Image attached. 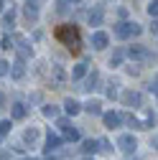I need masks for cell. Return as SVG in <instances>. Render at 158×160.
<instances>
[{"label":"cell","mask_w":158,"mask_h":160,"mask_svg":"<svg viewBox=\"0 0 158 160\" xmlns=\"http://www.w3.org/2000/svg\"><path fill=\"white\" fill-rule=\"evenodd\" d=\"M56 38L59 41H64V46H69V51L71 53H79L82 48V43H79V28L76 26H59L56 28Z\"/></svg>","instance_id":"6da1fadb"},{"label":"cell","mask_w":158,"mask_h":160,"mask_svg":"<svg viewBox=\"0 0 158 160\" xmlns=\"http://www.w3.org/2000/svg\"><path fill=\"white\" fill-rule=\"evenodd\" d=\"M140 31H143L140 26H138V23H130V21H123V23L115 26V36L123 38V41H125V38H130V36H138Z\"/></svg>","instance_id":"7a4b0ae2"},{"label":"cell","mask_w":158,"mask_h":160,"mask_svg":"<svg viewBox=\"0 0 158 160\" xmlns=\"http://www.w3.org/2000/svg\"><path fill=\"white\" fill-rule=\"evenodd\" d=\"M117 148H120L123 152H135L138 150V140L133 137V135H120V137H117Z\"/></svg>","instance_id":"3957f363"},{"label":"cell","mask_w":158,"mask_h":160,"mask_svg":"<svg viewBox=\"0 0 158 160\" xmlns=\"http://www.w3.org/2000/svg\"><path fill=\"white\" fill-rule=\"evenodd\" d=\"M59 130L64 132V137L69 140V142H76V140H79V130L69 122V119H59Z\"/></svg>","instance_id":"277c9868"},{"label":"cell","mask_w":158,"mask_h":160,"mask_svg":"<svg viewBox=\"0 0 158 160\" xmlns=\"http://www.w3.org/2000/svg\"><path fill=\"white\" fill-rule=\"evenodd\" d=\"M128 56L133 58V61H150V58H153L145 46H130L128 48Z\"/></svg>","instance_id":"5b68a950"},{"label":"cell","mask_w":158,"mask_h":160,"mask_svg":"<svg viewBox=\"0 0 158 160\" xmlns=\"http://www.w3.org/2000/svg\"><path fill=\"white\" fill-rule=\"evenodd\" d=\"M123 104L125 107H140L143 104V97H140V92H133V89H128V92H123Z\"/></svg>","instance_id":"8992f818"},{"label":"cell","mask_w":158,"mask_h":160,"mask_svg":"<svg viewBox=\"0 0 158 160\" xmlns=\"http://www.w3.org/2000/svg\"><path fill=\"white\" fill-rule=\"evenodd\" d=\"M107 43H110V36H107L105 31H97V33L92 36V46H94L97 51H102V48H107Z\"/></svg>","instance_id":"52a82bcc"},{"label":"cell","mask_w":158,"mask_h":160,"mask_svg":"<svg viewBox=\"0 0 158 160\" xmlns=\"http://www.w3.org/2000/svg\"><path fill=\"white\" fill-rule=\"evenodd\" d=\"M102 122H105V127L115 130V127H120L123 119H120V114H117V112H105V114H102Z\"/></svg>","instance_id":"ba28073f"},{"label":"cell","mask_w":158,"mask_h":160,"mask_svg":"<svg viewBox=\"0 0 158 160\" xmlns=\"http://www.w3.org/2000/svg\"><path fill=\"white\" fill-rule=\"evenodd\" d=\"M97 82H100V74L97 71H87L84 74V87H79V89H84V92H92V89H97Z\"/></svg>","instance_id":"9c48e42d"},{"label":"cell","mask_w":158,"mask_h":160,"mask_svg":"<svg viewBox=\"0 0 158 160\" xmlns=\"http://www.w3.org/2000/svg\"><path fill=\"white\" fill-rule=\"evenodd\" d=\"M23 13H26V21H28V23L33 26V23L38 21V3H26Z\"/></svg>","instance_id":"30bf717a"},{"label":"cell","mask_w":158,"mask_h":160,"mask_svg":"<svg viewBox=\"0 0 158 160\" xmlns=\"http://www.w3.org/2000/svg\"><path fill=\"white\" fill-rule=\"evenodd\" d=\"M13 79H15V82H18V79H23L26 76V64H23V58H18V61L10 66V71H8Z\"/></svg>","instance_id":"8fae6325"},{"label":"cell","mask_w":158,"mask_h":160,"mask_svg":"<svg viewBox=\"0 0 158 160\" xmlns=\"http://www.w3.org/2000/svg\"><path fill=\"white\" fill-rule=\"evenodd\" d=\"M59 145H61V137H59V135H51V132H49V137H46V148H44V150L51 155V152H56V150H59Z\"/></svg>","instance_id":"7c38bea8"},{"label":"cell","mask_w":158,"mask_h":160,"mask_svg":"<svg viewBox=\"0 0 158 160\" xmlns=\"http://www.w3.org/2000/svg\"><path fill=\"white\" fill-rule=\"evenodd\" d=\"M102 18H105V10L102 5H97L94 10H89V26H102Z\"/></svg>","instance_id":"4fadbf2b"},{"label":"cell","mask_w":158,"mask_h":160,"mask_svg":"<svg viewBox=\"0 0 158 160\" xmlns=\"http://www.w3.org/2000/svg\"><path fill=\"white\" fill-rule=\"evenodd\" d=\"M84 112H89V114H102V102H100V99H89V102L84 104Z\"/></svg>","instance_id":"5bb4252c"},{"label":"cell","mask_w":158,"mask_h":160,"mask_svg":"<svg viewBox=\"0 0 158 160\" xmlns=\"http://www.w3.org/2000/svg\"><path fill=\"white\" fill-rule=\"evenodd\" d=\"M23 142H26V145H31V148L38 142V130H36V127H28V130L23 132Z\"/></svg>","instance_id":"9a60e30c"},{"label":"cell","mask_w":158,"mask_h":160,"mask_svg":"<svg viewBox=\"0 0 158 160\" xmlns=\"http://www.w3.org/2000/svg\"><path fill=\"white\" fill-rule=\"evenodd\" d=\"M64 109H66V114H79V112H82V104H79L76 102V99H66V102H64Z\"/></svg>","instance_id":"2e32d148"},{"label":"cell","mask_w":158,"mask_h":160,"mask_svg":"<svg viewBox=\"0 0 158 160\" xmlns=\"http://www.w3.org/2000/svg\"><path fill=\"white\" fill-rule=\"evenodd\" d=\"M10 114H13V119H23V117L28 114V109H26V104H23V102H15V104H13V109H10Z\"/></svg>","instance_id":"e0dca14e"},{"label":"cell","mask_w":158,"mask_h":160,"mask_svg":"<svg viewBox=\"0 0 158 160\" xmlns=\"http://www.w3.org/2000/svg\"><path fill=\"white\" fill-rule=\"evenodd\" d=\"M31 56V46L26 38H18V58H28Z\"/></svg>","instance_id":"ac0fdd59"},{"label":"cell","mask_w":158,"mask_h":160,"mask_svg":"<svg viewBox=\"0 0 158 160\" xmlns=\"http://www.w3.org/2000/svg\"><path fill=\"white\" fill-rule=\"evenodd\" d=\"M13 26H15V10L10 8V10L3 15V28H5V31H13Z\"/></svg>","instance_id":"d6986e66"},{"label":"cell","mask_w":158,"mask_h":160,"mask_svg":"<svg viewBox=\"0 0 158 160\" xmlns=\"http://www.w3.org/2000/svg\"><path fill=\"white\" fill-rule=\"evenodd\" d=\"M120 119H125V122H128L133 130H145V127H143V122H140L138 117H133V114H125V117H120Z\"/></svg>","instance_id":"ffe728a7"},{"label":"cell","mask_w":158,"mask_h":160,"mask_svg":"<svg viewBox=\"0 0 158 160\" xmlns=\"http://www.w3.org/2000/svg\"><path fill=\"white\" fill-rule=\"evenodd\" d=\"M82 150H84L87 155H94V152H97V140H84V142H82Z\"/></svg>","instance_id":"44dd1931"},{"label":"cell","mask_w":158,"mask_h":160,"mask_svg":"<svg viewBox=\"0 0 158 160\" xmlns=\"http://www.w3.org/2000/svg\"><path fill=\"white\" fill-rule=\"evenodd\" d=\"M54 82H56V84H64V82H66V74H64L61 66H54Z\"/></svg>","instance_id":"7402d4cb"},{"label":"cell","mask_w":158,"mask_h":160,"mask_svg":"<svg viewBox=\"0 0 158 160\" xmlns=\"http://www.w3.org/2000/svg\"><path fill=\"white\" fill-rule=\"evenodd\" d=\"M44 117H49V119H56V117H59V107H54V104H46V107H44Z\"/></svg>","instance_id":"603a6c76"},{"label":"cell","mask_w":158,"mask_h":160,"mask_svg":"<svg viewBox=\"0 0 158 160\" xmlns=\"http://www.w3.org/2000/svg\"><path fill=\"white\" fill-rule=\"evenodd\" d=\"M84 74H87V64H76V66H74V71H71V76H74V79H84Z\"/></svg>","instance_id":"cb8c5ba5"},{"label":"cell","mask_w":158,"mask_h":160,"mask_svg":"<svg viewBox=\"0 0 158 160\" xmlns=\"http://www.w3.org/2000/svg\"><path fill=\"white\" fill-rule=\"evenodd\" d=\"M123 58H125V51H115L112 58H110V66H120V64H123Z\"/></svg>","instance_id":"d4e9b609"},{"label":"cell","mask_w":158,"mask_h":160,"mask_svg":"<svg viewBox=\"0 0 158 160\" xmlns=\"http://www.w3.org/2000/svg\"><path fill=\"white\" fill-rule=\"evenodd\" d=\"M145 10H148V15H150L153 21H155V15H158V0H153V3H148V8H145Z\"/></svg>","instance_id":"484cf974"},{"label":"cell","mask_w":158,"mask_h":160,"mask_svg":"<svg viewBox=\"0 0 158 160\" xmlns=\"http://www.w3.org/2000/svg\"><path fill=\"white\" fill-rule=\"evenodd\" d=\"M0 46H3L5 51H10V48H13V38H10V36H3V41H0Z\"/></svg>","instance_id":"4316f807"},{"label":"cell","mask_w":158,"mask_h":160,"mask_svg":"<svg viewBox=\"0 0 158 160\" xmlns=\"http://www.w3.org/2000/svg\"><path fill=\"white\" fill-rule=\"evenodd\" d=\"M10 132V119H3L0 122V135H8Z\"/></svg>","instance_id":"83f0119b"},{"label":"cell","mask_w":158,"mask_h":160,"mask_svg":"<svg viewBox=\"0 0 158 160\" xmlns=\"http://www.w3.org/2000/svg\"><path fill=\"white\" fill-rule=\"evenodd\" d=\"M56 10H59V13H66V10H69V3H66V0H59V3H56Z\"/></svg>","instance_id":"f1b7e54d"},{"label":"cell","mask_w":158,"mask_h":160,"mask_svg":"<svg viewBox=\"0 0 158 160\" xmlns=\"http://www.w3.org/2000/svg\"><path fill=\"white\" fill-rule=\"evenodd\" d=\"M8 71H10V64L8 61H0V76H5Z\"/></svg>","instance_id":"f546056e"},{"label":"cell","mask_w":158,"mask_h":160,"mask_svg":"<svg viewBox=\"0 0 158 160\" xmlns=\"http://www.w3.org/2000/svg\"><path fill=\"white\" fill-rule=\"evenodd\" d=\"M115 87H117V84H110V89H107V97H110V99L117 97V89H115Z\"/></svg>","instance_id":"4dcf8cb0"},{"label":"cell","mask_w":158,"mask_h":160,"mask_svg":"<svg viewBox=\"0 0 158 160\" xmlns=\"http://www.w3.org/2000/svg\"><path fill=\"white\" fill-rule=\"evenodd\" d=\"M155 87H158V84H155V79H153V82H150V84H148V92H150V94H155V92H158V89H155Z\"/></svg>","instance_id":"1f68e13d"},{"label":"cell","mask_w":158,"mask_h":160,"mask_svg":"<svg viewBox=\"0 0 158 160\" xmlns=\"http://www.w3.org/2000/svg\"><path fill=\"white\" fill-rule=\"evenodd\" d=\"M5 107V97H3V92H0V109Z\"/></svg>","instance_id":"d6a6232c"},{"label":"cell","mask_w":158,"mask_h":160,"mask_svg":"<svg viewBox=\"0 0 158 160\" xmlns=\"http://www.w3.org/2000/svg\"><path fill=\"white\" fill-rule=\"evenodd\" d=\"M66 3H71V5H76V3H82V0H66Z\"/></svg>","instance_id":"836d02e7"},{"label":"cell","mask_w":158,"mask_h":160,"mask_svg":"<svg viewBox=\"0 0 158 160\" xmlns=\"http://www.w3.org/2000/svg\"><path fill=\"white\" fill-rule=\"evenodd\" d=\"M0 10H3V0H0Z\"/></svg>","instance_id":"e575fe53"},{"label":"cell","mask_w":158,"mask_h":160,"mask_svg":"<svg viewBox=\"0 0 158 160\" xmlns=\"http://www.w3.org/2000/svg\"><path fill=\"white\" fill-rule=\"evenodd\" d=\"M28 160H36V158H28Z\"/></svg>","instance_id":"d590c367"}]
</instances>
